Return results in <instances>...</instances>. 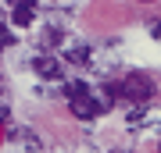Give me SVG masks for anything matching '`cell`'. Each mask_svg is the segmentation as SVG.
Wrapping results in <instances>:
<instances>
[{
  "label": "cell",
  "instance_id": "obj_1",
  "mask_svg": "<svg viewBox=\"0 0 161 153\" xmlns=\"http://www.w3.org/2000/svg\"><path fill=\"white\" fill-rule=\"evenodd\" d=\"M122 96L132 100V103H150L154 100V79L147 71H129L122 79Z\"/></svg>",
  "mask_w": 161,
  "mask_h": 153
},
{
  "label": "cell",
  "instance_id": "obj_2",
  "mask_svg": "<svg viewBox=\"0 0 161 153\" xmlns=\"http://www.w3.org/2000/svg\"><path fill=\"white\" fill-rule=\"evenodd\" d=\"M32 68H36V75H40V79H61V75H64V68H61V61H58V57H36V61H32Z\"/></svg>",
  "mask_w": 161,
  "mask_h": 153
},
{
  "label": "cell",
  "instance_id": "obj_3",
  "mask_svg": "<svg viewBox=\"0 0 161 153\" xmlns=\"http://www.w3.org/2000/svg\"><path fill=\"white\" fill-rule=\"evenodd\" d=\"M72 114L79 121H90L93 114H97V100L93 96H79V100H72Z\"/></svg>",
  "mask_w": 161,
  "mask_h": 153
},
{
  "label": "cell",
  "instance_id": "obj_4",
  "mask_svg": "<svg viewBox=\"0 0 161 153\" xmlns=\"http://www.w3.org/2000/svg\"><path fill=\"white\" fill-rule=\"evenodd\" d=\"M79 96H90V85L79 79H68L64 82V100H79Z\"/></svg>",
  "mask_w": 161,
  "mask_h": 153
},
{
  "label": "cell",
  "instance_id": "obj_5",
  "mask_svg": "<svg viewBox=\"0 0 161 153\" xmlns=\"http://www.w3.org/2000/svg\"><path fill=\"white\" fill-rule=\"evenodd\" d=\"M32 18H36V11H29V7H14V11H11V22H14L18 28L32 25Z\"/></svg>",
  "mask_w": 161,
  "mask_h": 153
},
{
  "label": "cell",
  "instance_id": "obj_6",
  "mask_svg": "<svg viewBox=\"0 0 161 153\" xmlns=\"http://www.w3.org/2000/svg\"><path fill=\"white\" fill-rule=\"evenodd\" d=\"M90 57H93L90 46H72L68 50V64H90Z\"/></svg>",
  "mask_w": 161,
  "mask_h": 153
},
{
  "label": "cell",
  "instance_id": "obj_7",
  "mask_svg": "<svg viewBox=\"0 0 161 153\" xmlns=\"http://www.w3.org/2000/svg\"><path fill=\"white\" fill-rule=\"evenodd\" d=\"M61 43H64V28L50 25V28H47V36H43V46H61Z\"/></svg>",
  "mask_w": 161,
  "mask_h": 153
},
{
  "label": "cell",
  "instance_id": "obj_8",
  "mask_svg": "<svg viewBox=\"0 0 161 153\" xmlns=\"http://www.w3.org/2000/svg\"><path fill=\"white\" fill-rule=\"evenodd\" d=\"M11 43H18V39H14V32H11V28H4V25H0V50H7Z\"/></svg>",
  "mask_w": 161,
  "mask_h": 153
},
{
  "label": "cell",
  "instance_id": "obj_9",
  "mask_svg": "<svg viewBox=\"0 0 161 153\" xmlns=\"http://www.w3.org/2000/svg\"><path fill=\"white\" fill-rule=\"evenodd\" d=\"M143 110H147V103H132V107L125 110V118H129V121H140V118H143Z\"/></svg>",
  "mask_w": 161,
  "mask_h": 153
},
{
  "label": "cell",
  "instance_id": "obj_10",
  "mask_svg": "<svg viewBox=\"0 0 161 153\" xmlns=\"http://www.w3.org/2000/svg\"><path fill=\"white\" fill-rule=\"evenodd\" d=\"M11 4H14V7H29V11H32V7H36V0H11Z\"/></svg>",
  "mask_w": 161,
  "mask_h": 153
},
{
  "label": "cell",
  "instance_id": "obj_11",
  "mask_svg": "<svg viewBox=\"0 0 161 153\" xmlns=\"http://www.w3.org/2000/svg\"><path fill=\"white\" fill-rule=\"evenodd\" d=\"M150 36H154V39H161V22H150Z\"/></svg>",
  "mask_w": 161,
  "mask_h": 153
},
{
  "label": "cell",
  "instance_id": "obj_12",
  "mask_svg": "<svg viewBox=\"0 0 161 153\" xmlns=\"http://www.w3.org/2000/svg\"><path fill=\"white\" fill-rule=\"evenodd\" d=\"M140 4H150V0H140Z\"/></svg>",
  "mask_w": 161,
  "mask_h": 153
},
{
  "label": "cell",
  "instance_id": "obj_13",
  "mask_svg": "<svg viewBox=\"0 0 161 153\" xmlns=\"http://www.w3.org/2000/svg\"><path fill=\"white\" fill-rule=\"evenodd\" d=\"M158 153H161V146H158Z\"/></svg>",
  "mask_w": 161,
  "mask_h": 153
}]
</instances>
